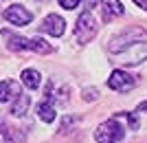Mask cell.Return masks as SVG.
I'll return each instance as SVG.
<instances>
[{
	"mask_svg": "<svg viewBox=\"0 0 147 143\" xmlns=\"http://www.w3.org/2000/svg\"><path fill=\"white\" fill-rule=\"evenodd\" d=\"M2 35L9 40L7 46H9L11 51H35V53H42V55H46V53L53 51V46L46 44L42 37H33V40H29V37L13 35V33H9V31H2Z\"/></svg>",
	"mask_w": 147,
	"mask_h": 143,
	"instance_id": "1",
	"label": "cell"
},
{
	"mask_svg": "<svg viewBox=\"0 0 147 143\" xmlns=\"http://www.w3.org/2000/svg\"><path fill=\"white\" fill-rule=\"evenodd\" d=\"M123 137H125V130H123V125L119 123L117 119L103 121V123L97 128V132H94L97 143H119Z\"/></svg>",
	"mask_w": 147,
	"mask_h": 143,
	"instance_id": "2",
	"label": "cell"
},
{
	"mask_svg": "<svg viewBox=\"0 0 147 143\" xmlns=\"http://www.w3.org/2000/svg\"><path fill=\"white\" fill-rule=\"evenodd\" d=\"M94 35H97V22H94L90 11H84L75 24V40L79 44H88Z\"/></svg>",
	"mask_w": 147,
	"mask_h": 143,
	"instance_id": "3",
	"label": "cell"
},
{
	"mask_svg": "<svg viewBox=\"0 0 147 143\" xmlns=\"http://www.w3.org/2000/svg\"><path fill=\"white\" fill-rule=\"evenodd\" d=\"M147 37V31H143V29H129V31H123V33H119L114 40L110 42V51L117 55V53H121V51H125L127 46H132V44H136V42H143Z\"/></svg>",
	"mask_w": 147,
	"mask_h": 143,
	"instance_id": "4",
	"label": "cell"
},
{
	"mask_svg": "<svg viewBox=\"0 0 147 143\" xmlns=\"http://www.w3.org/2000/svg\"><path fill=\"white\" fill-rule=\"evenodd\" d=\"M119 62L123 64H141L143 60H147V42H136L132 46H127L125 51L117 53Z\"/></svg>",
	"mask_w": 147,
	"mask_h": 143,
	"instance_id": "5",
	"label": "cell"
},
{
	"mask_svg": "<svg viewBox=\"0 0 147 143\" xmlns=\"http://www.w3.org/2000/svg\"><path fill=\"white\" fill-rule=\"evenodd\" d=\"M134 84H136V79L125 70H112V75L108 77V86L112 90H117V93H127V90L134 88Z\"/></svg>",
	"mask_w": 147,
	"mask_h": 143,
	"instance_id": "6",
	"label": "cell"
},
{
	"mask_svg": "<svg viewBox=\"0 0 147 143\" xmlns=\"http://www.w3.org/2000/svg\"><path fill=\"white\" fill-rule=\"evenodd\" d=\"M5 20L11 22V24H16V26H24L33 20V13L26 11L24 7H20V5H13L5 11Z\"/></svg>",
	"mask_w": 147,
	"mask_h": 143,
	"instance_id": "7",
	"label": "cell"
},
{
	"mask_svg": "<svg viewBox=\"0 0 147 143\" xmlns=\"http://www.w3.org/2000/svg\"><path fill=\"white\" fill-rule=\"evenodd\" d=\"M42 31L49 33V35H53V37H61V35H64V31H66V22H64V18H61V16L51 13V16H46V18H44Z\"/></svg>",
	"mask_w": 147,
	"mask_h": 143,
	"instance_id": "8",
	"label": "cell"
},
{
	"mask_svg": "<svg viewBox=\"0 0 147 143\" xmlns=\"http://www.w3.org/2000/svg\"><path fill=\"white\" fill-rule=\"evenodd\" d=\"M101 9H103V20L105 22H110L112 18L125 13V9H123V5L119 0H101Z\"/></svg>",
	"mask_w": 147,
	"mask_h": 143,
	"instance_id": "9",
	"label": "cell"
},
{
	"mask_svg": "<svg viewBox=\"0 0 147 143\" xmlns=\"http://www.w3.org/2000/svg\"><path fill=\"white\" fill-rule=\"evenodd\" d=\"M18 95H22V93H20V86L16 81H11V79L0 81V104L13 99V97H18Z\"/></svg>",
	"mask_w": 147,
	"mask_h": 143,
	"instance_id": "10",
	"label": "cell"
},
{
	"mask_svg": "<svg viewBox=\"0 0 147 143\" xmlns=\"http://www.w3.org/2000/svg\"><path fill=\"white\" fill-rule=\"evenodd\" d=\"M35 112H37V117L42 119V121H46V123H53L55 121V106H53V99H46V101H42V104H37V108H35Z\"/></svg>",
	"mask_w": 147,
	"mask_h": 143,
	"instance_id": "11",
	"label": "cell"
},
{
	"mask_svg": "<svg viewBox=\"0 0 147 143\" xmlns=\"http://www.w3.org/2000/svg\"><path fill=\"white\" fill-rule=\"evenodd\" d=\"M22 84H24L26 88H31V90H35V88H40V84H42V77H40V73L37 70H33V68H26V70H22Z\"/></svg>",
	"mask_w": 147,
	"mask_h": 143,
	"instance_id": "12",
	"label": "cell"
},
{
	"mask_svg": "<svg viewBox=\"0 0 147 143\" xmlns=\"http://www.w3.org/2000/svg\"><path fill=\"white\" fill-rule=\"evenodd\" d=\"M20 141H24V134L16 132V128H9V125L0 128V143H20Z\"/></svg>",
	"mask_w": 147,
	"mask_h": 143,
	"instance_id": "13",
	"label": "cell"
},
{
	"mask_svg": "<svg viewBox=\"0 0 147 143\" xmlns=\"http://www.w3.org/2000/svg\"><path fill=\"white\" fill-rule=\"evenodd\" d=\"M29 104H31V99H29V95H18L16 97V101H13V106H11V115H16V117H22L26 110H29Z\"/></svg>",
	"mask_w": 147,
	"mask_h": 143,
	"instance_id": "14",
	"label": "cell"
},
{
	"mask_svg": "<svg viewBox=\"0 0 147 143\" xmlns=\"http://www.w3.org/2000/svg\"><path fill=\"white\" fill-rule=\"evenodd\" d=\"M117 117L127 119V121H129V128H132V130H138V119H136L134 115H132V112H119Z\"/></svg>",
	"mask_w": 147,
	"mask_h": 143,
	"instance_id": "15",
	"label": "cell"
},
{
	"mask_svg": "<svg viewBox=\"0 0 147 143\" xmlns=\"http://www.w3.org/2000/svg\"><path fill=\"white\" fill-rule=\"evenodd\" d=\"M97 88H86V90H84V99L86 101H92V99H97Z\"/></svg>",
	"mask_w": 147,
	"mask_h": 143,
	"instance_id": "16",
	"label": "cell"
},
{
	"mask_svg": "<svg viewBox=\"0 0 147 143\" xmlns=\"http://www.w3.org/2000/svg\"><path fill=\"white\" fill-rule=\"evenodd\" d=\"M59 5L70 11V9H75V7H79V0H59Z\"/></svg>",
	"mask_w": 147,
	"mask_h": 143,
	"instance_id": "17",
	"label": "cell"
},
{
	"mask_svg": "<svg viewBox=\"0 0 147 143\" xmlns=\"http://www.w3.org/2000/svg\"><path fill=\"white\" fill-rule=\"evenodd\" d=\"M97 7V0H86V11H92Z\"/></svg>",
	"mask_w": 147,
	"mask_h": 143,
	"instance_id": "18",
	"label": "cell"
},
{
	"mask_svg": "<svg viewBox=\"0 0 147 143\" xmlns=\"http://www.w3.org/2000/svg\"><path fill=\"white\" fill-rule=\"evenodd\" d=\"M138 112H147V101H143V104H138V108H136Z\"/></svg>",
	"mask_w": 147,
	"mask_h": 143,
	"instance_id": "19",
	"label": "cell"
},
{
	"mask_svg": "<svg viewBox=\"0 0 147 143\" xmlns=\"http://www.w3.org/2000/svg\"><path fill=\"white\" fill-rule=\"evenodd\" d=\"M138 7H143V9H147V0H134Z\"/></svg>",
	"mask_w": 147,
	"mask_h": 143,
	"instance_id": "20",
	"label": "cell"
},
{
	"mask_svg": "<svg viewBox=\"0 0 147 143\" xmlns=\"http://www.w3.org/2000/svg\"><path fill=\"white\" fill-rule=\"evenodd\" d=\"M0 2H2V0H0Z\"/></svg>",
	"mask_w": 147,
	"mask_h": 143,
	"instance_id": "21",
	"label": "cell"
}]
</instances>
